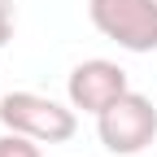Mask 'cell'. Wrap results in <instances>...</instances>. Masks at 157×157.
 Wrapping results in <instances>:
<instances>
[{"label": "cell", "mask_w": 157, "mask_h": 157, "mask_svg": "<svg viewBox=\"0 0 157 157\" xmlns=\"http://www.w3.org/2000/svg\"><path fill=\"white\" fill-rule=\"evenodd\" d=\"M9 35H13V9H9V0H0V48L9 44Z\"/></svg>", "instance_id": "obj_6"}, {"label": "cell", "mask_w": 157, "mask_h": 157, "mask_svg": "<svg viewBox=\"0 0 157 157\" xmlns=\"http://www.w3.org/2000/svg\"><path fill=\"white\" fill-rule=\"evenodd\" d=\"M96 135H101V144L109 153H118V157L144 153L153 144V135H157V109H153V101L144 92H122L105 113H96Z\"/></svg>", "instance_id": "obj_2"}, {"label": "cell", "mask_w": 157, "mask_h": 157, "mask_svg": "<svg viewBox=\"0 0 157 157\" xmlns=\"http://www.w3.org/2000/svg\"><path fill=\"white\" fill-rule=\"evenodd\" d=\"M87 17L127 52L157 48V0H87Z\"/></svg>", "instance_id": "obj_3"}, {"label": "cell", "mask_w": 157, "mask_h": 157, "mask_svg": "<svg viewBox=\"0 0 157 157\" xmlns=\"http://www.w3.org/2000/svg\"><path fill=\"white\" fill-rule=\"evenodd\" d=\"M122 92H131L127 83V70L118 66V61H105V57H92V61H78L66 78V96H70V105L74 109H83V113H105Z\"/></svg>", "instance_id": "obj_4"}, {"label": "cell", "mask_w": 157, "mask_h": 157, "mask_svg": "<svg viewBox=\"0 0 157 157\" xmlns=\"http://www.w3.org/2000/svg\"><path fill=\"white\" fill-rule=\"evenodd\" d=\"M0 157H44V153H39V140H31L22 131H5L0 135Z\"/></svg>", "instance_id": "obj_5"}, {"label": "cell", "mask_w": 157, "mask_h": 157, "mask_svg": "<svg viewBox=\"0 0 157 157\" xmlns=\"http://www.w3.org/2000/svg\"><path fill=\"white\" fill-rule=\"evenodd\" d=\"M0 127L22 131L39 144H66L78 131V109L52 101V96H39V92H9L0 96Z\"/></svg>", "instance_id": "obj_1"}]
</instances>
